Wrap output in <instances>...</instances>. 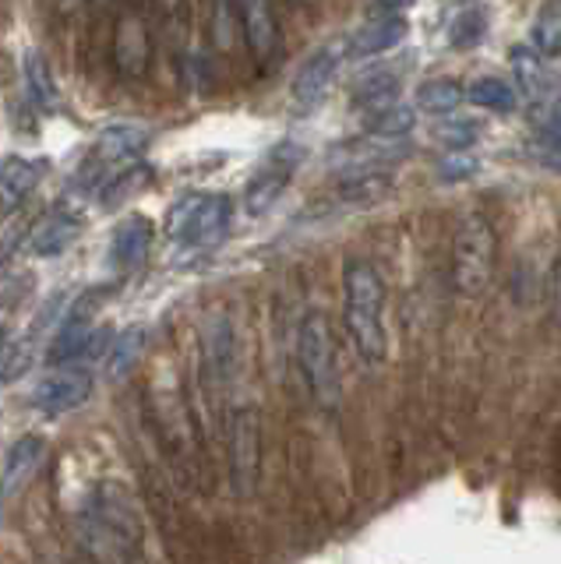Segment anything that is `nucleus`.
Instances as JSON below:
<instances>
[{"mask_svg":"<svg viewBox=\"0 0 561 564\" xmlns=\"http://www.w3.org/2000/svg\"><path fill=\"white\" fill-rule=\"evenodd\" d=\"M530 35H533V50L540 57H554V53H561V4L540 8Z\"/></svg>","mask_w":561,"mask_h":564,"instance_id":"nucleus-28","label":"nucleus"},{"mask_svg":"<svg viewBox=\"0 0 561 564\" xmlns=\"http://www.w3.org/2000/svg\"><path fill=\"white\" fill-rule=\"evenodd\" d=\"M46 452V437L43 434H25L11 445L8 458H4V473H0V498H8L11 490H19L36 466L43 463Z\"/></svg>","mask_w":561,"mask_h":564,"instance_id":"nucleus-18","label":"nucleus"},{"mask_svg":"<svg viewBox=\"0 0 561 564\" xmlns=\"http://www.w3.org/2000/svg\"><path fill=\"white\" fill-rule=\"evenodd\" d=\"M202 364L216 381H230L237 364V335L226 314H213L202 328Z\"/></svg>","mask_w":561,"mask_h":564,"instance_id":"nucleus-15","label":"nucleus"},{"mask_svg":"<svg viewBox=\"0 0 561 564\" xmlns=\"http://www.w3.org/2000/svg\"><path fill=\"white\" fill-rule=\"evenodd\" d=\"M230 219H234V202L226 198V194L195 191L170 205L166 229H170V237L181 240L184 247H213L226 237Z\"/></svg>","mask_w":561,"mask_h":564,"instance_id":"nucleus-5","label":"nucleus"},{"mask_svg":"<svg viewBox=\"0 0 561 564\" xmlns=\"http://www.w3.org/2000/svg\"><path fill=\"white\" fill-rule=\"evenodd\" d=\"M346 293V332L364 364H381L389 357V328H385V279L378 264L354 258L343 272Z\"/></svg>","mask_w":561,"mask_h":564,"instance_id":"nucleus-2","label":"nucleus"},{"mask_svg":"<svg viewBox=\"0 0 561 564\" xmlns=\"http://www.w3.org/2000/svg\"><path fill=\"white\" fill-rule=\"evenodd\" d=\"M149 57H152V40H149L145 22L134 11L120 14L117 29H114V64H117V70L134 82L149 70Z\"/></svg>","mask_w":561,"mask_h":564,"instance_id":"nucleus-12","label":"nucleus"},{"mask_svg":"<svg viewBox=\"0 0 561 564\" xmlns=\"http://www.w3.org/2000/svg\"><path fill=\"white\" fill-rule=\"evenodd\" d=\"M78 234H82V216L67 205H57V208L43 212V216L36 219V226H32L29 251L36 258H57L78 240Z\"/></svg>","mask_w":561,"mask_h":564,"instance_id":"nucleus-13","label":"nucleus"},{"mask_svg":"<svg viewBox=\"0 0 561 564\" xmlns=\"http://www.w3.org/2000/svg\"><path fill=\"white\" fill-rule=\"evenodd\" d=\"M142 339H145L142 328H128V332H120L117 339L110 343V349H107V370H110L114 378H120L138 360V352H142Z\"/></svg>","mask_w":561,"mask_h":564,"instance_id":"nucleus-30","label":"nucleus"},{"mask_svg":"<svg viewBox=\"0 0 561 564\" xmlns=\"http://www.w3.org/2000/svg\"><path fill=\"white\" fill-rule=\"evenodd\" d=\"M261 473V431L258 413L251 405H240L230 416V480L240 498H251Z\"/></svg>","mask_w":561,"mask_h":564,"instance_id":"nucleus-7","label":"nucleus"},{"mask_svg":"<svg viewBox=\"0 0 561 564\" xmlns=\"http://www.w3.org/2000/svg\"><path fill=\"white\" fill-rule=\"evenodd\" d=\"M336 70H339V50L336 46H319L314 53H308V61L296 67V75H293V99L296 102H319L332 82H336Z\"/></svg>","mask_w":561,"mask_h":564,"instance_id":"nucleus-14","label":"nucleus"},{"mask_svg":"<svg viewBox=\"0 0 561 564\" xmlns=\"http://www.w3.org/2000/svg\"><path fill=\"white\" fill-rule=\"evenodd\" d=\"M82 543L96 564H145V525L131 490L117 480L93 487L82 508Z\"/></svg>","mask_w":561,"mask_h":564,"instance_id":"nucleus-1","label":"nucleus"},{"mask_svg":"<svg viewBox=\"0 0 561 564\" xmlns=\"http://www.w3.org/2000/svg\"><path fill=\"white\" fill-rule=\"evenodd\" d=\"M93 395V370L89 367H54L50 375L32 388V405L46 416L72 413Z\"/></svg>","mask_w":561,"mask_h":564,"instance_id":"nucleus-9","label":"nucleus"},{"mask_svg":"<svg viewBox=\"0 0 561 564\" xmlns=\"http://www.w3.org/2000/svg\"><path fill=\"white\" fill-rule=\"evenodd\" d=\"M410 155V141H392V138H354V141H339L336 149L328 152V166L332 170H349V173H385L381 166L399 163V159Z\"/></svg>","mask_w":561,"mask_h":564,"instance_id":"nucleus-10","label":"nucleus"},{"mask_svg":"<svg viewBox=\"0 0 561 564\" xmlns=\"http://www.w3.org/2000/svg\"><path fill=\"white\" fill-rule=\"evenodd\" d=\"M4 360H8V325H0V367H4ZM4 375V370H0Z\"/></svg>","mask_w":561,"mask_h":564,"instance_id":"nucleus-37","label":"nucleus"},{"mask_svg":"<svg viewBox=\"0 0 561 564\" xmlns=\"http://www.w3.org/2000/svg\"><path fill=\"white\" fill-rule=\"evenodd\" d=\"M434 138L442 141V145L449 152H466L473 141H477V123H470V120H445L442 128L434 131Z\"/></svg>","mask_w":561,"mask_h":564,"instance_id":"nucleus-31","label":"nucleus"},{"mask_svg":"<svg viewBox=\"0 0 561 564\" xmlns=\"http://www.w3.org/2000/svg\"><path fill=\"white\" fill-rule=\"evenodd\" d=\"M46 166H50V159H43V155L14 152V155L0 159V212L22 208L46 176Z\"/></svg>","mask_w":561,"mask_h":564,"instance_id":"nucleus-11","label":"nucleus"},{"mask_svg":"<svg viewBox=\"0 0 561 564\" xmlns=\"http://www.w3.org/2000/svg\"><path fill=\"white\" fill-rule=\"evenodd\" d=\"M548 307H551L554 325H561V247H558L554 264H551V275H548Z\"/></svg>","mask_w":561,"mask_h":564,"instance_id":"nucleus-35","label":"nucleus"},{"mask_svg":"<svg viewBox=\"0 0 561 564\" xmlns=\"http://www.w3.org/2000/svg\"><path fill=\"white\" fill-rule=\"evenodd\" d=\"M543 131H548V138L561 141V93L548 102V110H543Z\"/></svg>","mask_w":561,"mask_h":564,"instance_id":"nucleus-36","label":"nucleus"},{"mask_svg":"<svg viewBox=\"0 0 561 564\" xmlns=\"http://www.w3.org/2000/svg\"><path fill=\"white\" fill-rule=\"evenodd\" d=\"M149 181H152V166L149 163H134V166H128V170H120V173H114L107 184L99 187V198H103V205H120L125 198H131V194H138L142 187H149Z\"/></svg>","mask_w":561,"mask_h":564,"instance_id":"nucleus-27","label":"nucleus"},{"mask_svg":"<svg viewBox=\"0 0 561 564\" xmlns=\"http://www.w3.org/2000/svg\"><path fill=\"white\" fill-rule=\"evenodd\" d=\"M22 82H25V96L40 106L43 113H54L61 106V88L54 70H50L46 57L40 50H25L22 53Z\"/></svg>","mask_w":561,"mask_h":564,"instance_id":"nucleus-19","label":"nucleus"},{"mask_svg":"<svg viewBox=\"0 0 561 564\" xmlns=\"http://www.w3.org/2000/svg\"><path fill=\"white\" fill-rule=\"evenodd\" d=\"M110 343V328H96L89 325V314L78 304L72 314H67V322L57 328L54 343L46 349V360L50 367H89V360L96 352Z\"/></svg>","mask_w":561,"mask_h":564,"instance_id":"nucleus-8","label":"nucleus"},{"mask_svg":"<svg viewBox=\"0 0 561 564\" xmlns=\"http://www.w3.org/2000/svg\"><path fill=\"white\" fill-rule=\"evenodd\" d=\"M354 102L360 106L364 113H378L385 106L399 102V78L392 70H375V75L360 78L357 93H354Z\"/></svg>","mask_w":561,"mask_h":564,"instance_id":"nucleus-24","label":"nucleus"},{"mask_svg":"<svg viewBox=\"0 0 561 564\" xmlns=\"http://www.w3.org/2000/svg\"><path fill=\"white\" fill-rule=\"evenodd\" d=\"M466 93L460 82L452 78H434V82H424L417 93V106L424 113H434V117H455V110L463 106Z\"/></svg>","mask_w":561,"mask_h":564,"instance_id":"nucleus-23","label":"nucleus"},{"mask_svg":"<svg viewBox=\"0 0 561 564\" xmlns=\"http://www.w3.org/2000/svg\"><path fill=\"white\" fill-rule=\"evenodd\" d=\"M145 149H149V131L145 128H138V123H110V128H103L96 134L93 152H89V159H85V166H78V184L99 191L114 173L142 163Z\"/></svg>","mask_w":561,"mask_h":564,"instance_id":"nucleus-6","label":"nucleus"},{"mask_svg":"<svg viewBox=\"0 0 561 564\" xmlns=\"http://www.w3.org/2000/svg\"><path fill=\"white\" fill-rule=\"evenodd\" d=\"M513 75H516V85L526 96H543L554 82L548 57H540L537 50H526V46L513 50Z\"/></svg>","mask_w":561,"mask_h":564,"instance_id":"nucleus-22","label":"nucleus"},{"mask_svg":"<svg viewBox=\"0 0 561 564\" xmlns=\"http://www.w3.org/2000/svg\"><path fill=\"white\" fill-rule=\"evenodd\" d=\"M466 99L481 110H495V113H508L516 106V85L501 82V78H473L466 88Z\"/></svg>","mask_w":561,"mask_h":564,"instance_id":"nucleus-25","label":"nucleus"},{"mask_svg":"<svg viewBox=\"0 0 561 564\" xmlns=\"http://www.w3.org/2000/svg\"><path fill=\"white\" fill-rule=\"evenodd\" d=\"M392 194V176L389 173H346L343 184L332 191L336 205H371L385 202Z\"/></svg>","mask_w":561,"mask_h":564,"instance_id":"nucleus-21","label":"nucleus"},{"mask_svg":"<svg viewBox=\"0 0 561 564\" xmlns=\"http://www.w3.org/2000/svg\"><path fill=\"white\" fill-rule=\"evenodd\" d=\"M240 32L248 40V50L255 53L258 61H266L269 53L279 43V25H276V14L269 4H248L240 8Z\"/></svg>","mask_w":561,"mask_h":564,"instance_id":"nucleus-20","label":"nucleus"},{"mask_svg":"<svg viewBox=\"0 0 561 564\" xmlns=\"http://www.w3.org/2000/svg\"><path fill=\"white\" fill-rule=\"evenodd\" d=\"M495 261H498L495 226H490L484 216H466L460 223V229H455V240H452L455 290H460L463 296H481L490 286Z\"/></svg>","mask_w":561,"mask_h":564,"instance_id":"nucleus-4","label":"nucleus"},{"mask_svg":"<svg viewBox=\"0 0 561 564\" xmlns=\"http://www.w3.org/2000/svg\"><path fill=\"white\" fill-rule=\"evenodd\" d=\"M287 184H290V173H283V170L261 173L258 181L248 187V212H255V216H261V212H269V208L279 202V194L287 191Z\"/></svg>","mask_w":561,"mask_h":564,"instance_id":"nucleus-29","label":"nucleus"},{"mask_svg":"<svg viewBox=\"0 0 561 564\" xmlns=\"http://www.w3.org/2000/svg\"><path fill=\"white\" fill-rule=\"evenodd\" d=\"M240 29V8H213V40L219 50H234V32Z\"/></svg>","mask_w":561,"mask_h":564,"instance_id":"nucleus-32","label":"nucleus"},{"mask_svg":"<svg viewBox=\"0 0 561 564\" xmlns=\"http://www.w3.org/2000/svg\"><path fill=\"white\" fill-rule=\"evenodd\" d=\"M417 123V113L410 110L407 102H392L385 106L378 113H367V131L375 138H392V141H402Z\"/></svg>","mask_w":561,"mask_h":564,"instance_id":"nucleus-26","label":"nucleus"},{"mask_svg":"<svg viewBox=\"0 0 561 564\" xmlns=\"http://www.w3.org/2000/svg\"><path fill=\"white\" fill-rule=\"evenodd\" d=\"M296 364L308 388L325 410H336L343 399V378H339V352H336V332L325 311H308L296 325Z\"/></svg>","mask_w":561,"mask_h":564,"instance_id":"nucleus-3","label":"nucleus"},{"mask_svg":"<svg viewBox=\"0 0 561 564\" xmlns=\"http://www.w3.org/2000/svg\"><path fill=\"white\" fill-rule=\"evenodd\" d=\"M152 237H155V229H152L149 216L120 219L114 229V240H110V258L117 269H134V264H142L152 251Z\"/></svg>","mask_w":561,"mask_h":564,"instance_id":"nucleus-16","label":"nucleus"},{"mask_svg":"<svg viewBox=\"0 0 561 564\" xmlns=\"http://www.w3.org/2000/svg\"><path fill=\"white\" fill-rule=\"evenodd\" d=\"M484 35V18L477 14V11H466L460 22L452 25V43H460V46H466V43H477Z\"/></svg>","mask_w":561,"mask_h":564,"instance_id":"nucleus-34","label":"nucleus"},{"mask_svg":"<svg viewBox=\"0 0 561 564\" xmlns=\"http://www.w3.org/2000/svg\"><path fill=\"white\" fill-rule=\"evenodd\" d=\"M473 173H477V159L466 152H449L442 163H438V176H442V181H466Z\"/></svg>","mask_w":561,"mask_h":564,"instance_id":"nucleus-33","label":"nucleus"},{"mask_svg":"<svg viewBox=\"0 0 561 564\" xmlns=\"http://www.w3.org/2000/svg\"><path fill=\"white\" fill-rule=\"evenodd\" d=\"M402 35H407V22H402V18H371V22L360 25L346 40V53L354 61L378 57V53H385V50H392L396 43H402Z\"/></svg>","mask_w":561,"mask_h":564,"instance_id":"nucleus-17","label":"nucleus"}]
</instances>
